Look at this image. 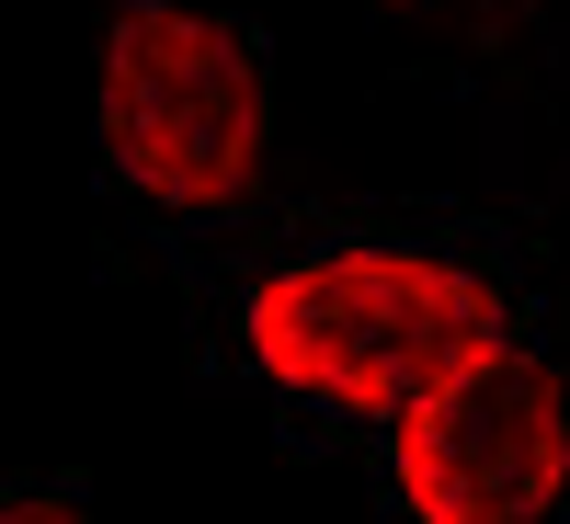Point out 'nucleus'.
Segmentation results:
<instances>
[{
  "instance_id": "nucleus-2",
  "label": "nucleus",
  "mask_w": 570,
  "mask_h": 524,
  "mask_svg": "<svg viewBox=\"0 0 570 524\" xmlns=\"http://www.w3.org/2000/svg\"><path fill=\"white\" fill-rule=\"evenodd\" d=\"M91 126L126 195L171 217H217L263 182L274 91L240 23L195 12V0H126L104 23V69H91Z\"/></svg>"
},
{
  "instance_id": "nucleus-1",
  "label": "nucleus",
  "mask_w": 570,
  "mask_h": 524,
  "mask_svg": "<svg viewBox=\"0 0 570 524\" xmlns=\"http://www.w3.org/2000/svg\"><path fill=\"white\" fill-rule=\"evenodd\" d=\"M252 365L297 399H331L354 422H400L422 388H445L468 354L513 343L502 297L468 263L445 251H389V240H354V251H308L252 285Z\"/></svg>"
},
{
  "instance_id": "nucleus-3",
  "label": "nucleus",
  "mask_w": 570,
  "mask_h": 524,
  "mask_svg": "<svg viewBox=\"0 0 570 524\" xmlns=\"http://www.w3.org/2000/svg\"><path fill=\"white\" fill-rule=\"evenodd\" d=\"M559 491H570V388L537 354L491 343L400 411L411 524H548Z\"/></svg>"
}]
</instances>
